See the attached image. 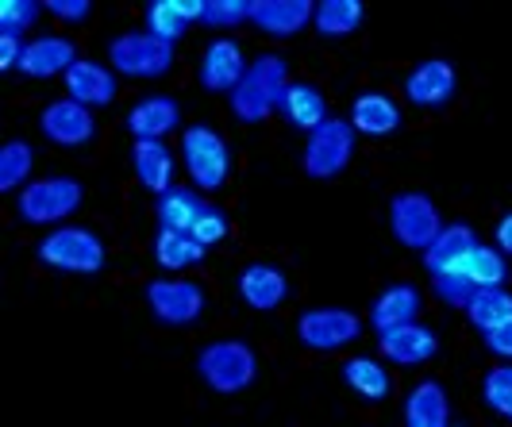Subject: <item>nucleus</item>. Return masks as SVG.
Returning <instances> with one entry per match:
<instances>
[{"label":"nucleus","instance_id":"f257e3e1","mask_svg":"<svg viewBox=\"0 0 512 427\" xmlns=\"http://www.w3.org/2000/svg\"><path fill=\"white\" fill-rule=\"evenodd\" d=\"M289 58L278 51L258 54L255 62L247 66L243 81L235 85V93L228 97L231 116L239 124H266L278 108H282V97L289 89Z\"/></svg>","mask_w":512,"mask_h":427},{"label":"nucleus","instance_id":"f03ea898","mask_svg":"<svg viewBox=\"0 0 512 427\" xmlns=\"http://www.w3.org/2000/svg\"><path fill=\"white\" fill-rule=\"evenodd\" d=\"M35 258H39L47 270H58V274L93 277L104 270L108 247H104V239L93 227L58 224L35 243Z\"/></svg>","mask_w":512,"mask_h":427},{"label":"nucleus","instance_id":"7ed1b4c3","mask_svg":"<svg viewBox=\"0 0 512 427\" xmlns=\"http://www.w3.org/2000/svg\"><path fill=\"white\" fill-rule=\"evenodd\" d=\"M81 201H85V189H81L77 177L47 174L27 181L16 193V216H20V224L31 227H58L74 216Z\"/></svg>","mask_w":512,"mask_h":427},{"label":"nucleus","instance_id":"20e7f679","mask_svg":"<svg viewBox=\"0 0 512 427\" xmlns=\"http://www.w3.org/2000/svg\"><path fill=\"white\" fill-rule=\"evenodd\" d=\"M197 377L212 393L235 397L258 381V354L247 339H216L197 351Z\"/></svg>","mask_w":512,"mask_h":427},{"label":"nucleus","instance_id":"39448f33","mask_svg":"<svg viewBox=\"0 0 512 427\" xmlns=\"http://www.w3.org/2000/svg\"><path fill=\"white\" fill-rule=\"evenodd\" d=\"M181 162L189 185L201 193H220L231 177V147L228 139L208 124H189L181 131Z\"/></svg>","mask_w":512,"mask_h":427},{"label":"nucleus","instance_id":"423d86ee","mask_svg":"<svg viewBox=\"0 0 512 427\" xmlns=\"http://www.w3.org/2000/svg\"><path fill=\"white\" fill-rule=\"evenodd\" d=\"M355 143H359L355 124L343 120V116H328V120L305 139L301 170H305L308 177H316V181L339 177L351 166V158H355Z\"/></svg>","mask_w":512,"mask_h":427},{"label":"nucleus","instance_id":"0eeeda50","mask_svg":"<svg viewBox=\"0 0 512 427\" xmlns=\"http://www.w3.org/2000/svg\"><path fill=\"white\" fill-rule=\"evenodd\" d=\"M389 231H393V239L401 243V247H409V251L424 254L432 243H436V235L443 231V212H439V204L428 197V193H393L389 197Z\"/></svg>","mask_w":512,"mask_h":427},{"label":"nucleus","instance_id":"6e6552de","mask_svg":"<svg viewBox=\"0 0 512 427\" xmlns=\"http://www.w3.org/2000/svg\"><path fill=\"white\" fill-rule=\"evenodd\" d=\"M108 62L120 77L131 81H154L174 70V47L154 39L151 31H124L108 43Z\"/></svg>","mask_w":512,"mask_h":427},{"label":"nucleus","instance_id":"1a4fd4ad","mask_svg":"<svg viewBox=\"0 0 512 427\" xmlns=\"http://www.w3.org/2000/svg\"><path fill=\"white\" fill-rule=\"evenodd\" d=\"M359 335H362V320L351 308L320 304V308H308V312L297 316V339L312 354L347 351L351 343H359Z\"/></svg>","mask_w":512,"mask_h":427},{"label":"nucleus","instance_id":"9d476101","mask_svg":"<svg viewBox=\"0 0 512 427\" xmlns=\"http://www.w3.org/2000/svg\"><path fill=\"white\" fill-rule=\"evenodd\" d=\"M143 301L151 308V316L166 327H189L205 316V289L189 277H154L143 289Z\"/></svg>","mask_w":512,"mask_h":427},{"label":"nucleus","instance_id":"9b49d317","mask_svg":"<svg viewBox=\"0 0 512 427\" xmlns=\"http://www.w3.org/2000/svg\"><path fill=\"white\" fill-rule=\"evenodd\" d=\"M39 131H43V139L54 143V147L77 151V147H89L97 139V120H93V108L70 101V97H58V101L43 104Z\"/></svg>","mask_w":512,"mask_h":427},{"label":"nucleus","instance_id":"f8f14e48","mask_svg":"<svg viewBox=\"0 0 512 427\" xmlns=\"http://www.w3.org/2000/svg\"><path fill=\"white\" fill-rule=\"evenodd\" d=\"M455 93H459V74L447 58H424L405 77V101L412 108H424V112L447 108L455 101Z\"/></svg>","mask_w":512,"mask_h":427},{"label":"nucleus","instance_id":"ddd939ff","mask_svg":"<svg viewBox=\"0 0 512 427\" xmlns=\"http://www.w3.org/2000/svg\"><path fill=\"white\" fill-rule=\"evenodd\" d=\"M235 293L255 312H278L289 301V274L274 262H247L235 274Z\"/></svg>","mask_w":512,"mask_h":427},{"label":"nucleus","instance_id":"4468645a","mask_svg":"<svg viewBox=\"0 0 512 427\" xmlns=\"http://www.w3.org/2000/svg\"><path fill=\"white\" fill-rule=\"evenodd\" d=\"M378 351L393 366H424L439 354V331L420 320L378 331Z\"/></svg>","mask_w":512,"mask_h":427},{"label":"nucleus","instance_id":"2eb2a0df","mask_svg":"<svg viewBox=\"0 0 512 427\" xmlns=\"http://www.w3.org/2000/svg\"><path fill=\"white\" fill-rule=\"evenodd\" d=\"M247 54H243V47L235 43V39H228V35H220V39H212L205 47V54H201V66H197V81L205 85L208 93H235V85L243 81V74H247Z\"/></svg>","mask_w":512,"mask_h":427},{"label":"nucleus","instance_id":"dca6fc26","mask_svg":"<svg viewBox=\"0 0 512 427\" xmlns=\"http://www.w3.org/2000/svg\"><path fill=\"white\" fill-rule=\"evenodd\" d=\"M74 62H81L77 43L70 35H35L24 43V58H20V74L47 81V77H66L74 70Z\"/></svg>","mask_w":512,"mask_h":427},{"label":"nucleus","instance_id":"f3484780","mask_svg":"<svg viewBox=\"0 0 512 427\" xmlns=\"http://www.w3.org/2000/svg\"><path fill=\"white\" fill-rule=\"evenodd\" d=\"M205 4L208 0H154L143 12V31H151L154 39L178 47L185 31L205 20Z\"/></svg>","mask_w":512,"mask_h":427},{"label":"nucleus","instance_id":"a211bd4d","mask_svg":"<svg viewBox=\"0 0 512 427\" xmlns=\"http://www.w3.org/2000/svg\"><path fill=\"white\" fill-rule=\"evenodd\" d=\"M124 127H128V135L135 143L139 139H166L170 131L181 127V104L174 97H162V93L143 97V101H135L128 108Z\"/></svg>","mask_w":512,"mask_h":427},{"label":"nucleus","instance_id":"6ab92c4d","mask_svg":"<svg viewBox=\"0 0 512 427\" xmlns=\"http://www.w3.org/2000/svg\"><path fill=\"white\" fill-rule=\"evenodd\" d=\"M312 16H316L312 0H255L251 24L270 39H293L312 24Z\"/></svg>","mask_w":512,"mask_h":427},{"label":"nucleus","instance_id":"aec40b11","mask_svg":"<svg viewBox=\"0 0 512 427\" xmlns=\"http://www.w3.org/2000/svg\"><path fill=\"white\" fill-rule=\"evenodd\" d=\"M420 312H424V293L412 281H393L370 304V327L374 331H389V327L420 320Z\"/></svg>","mask_w":512,"mask_h":427},{"label":"nucleus","instance_id":"412c9836","mask_svg":"<svg viewBox=\"0 0 512 427\" xmlns=\"http://www.w3.org/2000/svg\"><path fill=\"white\" fill-rule=\"evenodd\" d=\"M359 135L366 139H389L393 131H401V104L393 101L382 89H366L351 104V116H347Z\"/></svg>","mask_w":512,"mask_h":427},{"label":"nucleus","instance_id":"4be33fe9","mask_svg":"<svg viewBox=\"0 0 512 427\" xmlns=\"http://www.w3.org/2000/svg\"><path fill=\"white\" fill-rule=\"evenodd\" d=\"M66 81V97L77 104H85V108H108V104L116 101V70H108L101 62H89V58H81L74 62V70L62 77Z\"/></svg>","mask_w":512,"mask_h":427},{"label":"nucleus","instance_id":"5701e85b","mask_svg":"<svg viewBox=\"0 0 512 427\" xmlns=\"http://www.w3.org/2000/svg\"><path fill=\"white\" fill-rule=\"evenodd\" d=\"M131 166H135L139 185L151 193L154 201L174 189V151L162 139H139L131 147Z\"/></svg>","mask_w":512,"mask_h":427},{"label":"nucleus","instance_id":"b1692460","mask_svg":"<svg viewBox=\"0 0 512 427\" xmlns=\"http://www.w3.org/2000/svg\"><path fill=\"white\" fill-rule=\"evenodd\" d=\"M278 112H282L285 120L297 127V131H305V135H312L316 127L332 116V112H328V97H324V89H320L316 81H308V77L289 81V89H285L282 108H278Z\"/></svg>","mask_w":512,"mask_h":427},{"label":"nucleus","instance_id":"393cba45","mask_svg":"<svg viewBox=\"0 0 512 427\" xmlns=\"http://www.w3.org/2000/svg\"><path fill=\"white\" fill-rule=\"evenodd\" d=\"M405 424L409 427H447L451 424V397L443 381L424 377L416 381L405 397Z\"/></svg>","mask_w":512,"mask_h":427},{"label":"nucleus","instance_id":"a878e982","mask_svg":"<svg viewBox=\"0 0 512 427\" xmlns=\"http://www.w3.org/2000/svg\"><path fill=\"white\" fill-rule=\"evenodd\" d=\"M343 381L347 389L366 404H382L393 393V377L385 370L382 358H370V354H351L343 358Z\"/></svg>","mask_w":512,"mask_h":427},{"label":"nucleus","instance_id":"bb28decb","mask_svg":"<svg viewBox=\"0 0 512 427\" xmlns=\"http://www.w3.org/2000/svg\"><path fill=\"white\" fill-rule=\"evenodd\" d=\"M478 243H482V239H478V231L470 224H447L436 235V243L420 254V262H424L428 277H436V274H443V270H455Z\"/></svg>","mask_w":512,"mask_h":427},{"label":"nucleus","instance_id":"cd10ccee","mask_svg":"<svg viewBox=\"0 0 512 427\" xmlns=\"http://www.w3.org/2000/svg\"><path fill=\"white\" fill-rule=\"evenodd\" d=\"M208 208L205 193L193 189V185H174L170 193H162L154 201V220L158 227H170V231H193V224L201 220V212Z\"/></svg>","mask_w":512,"mask_h":427},{"label":"nucleus","instance_id":"c85d7f7f","mask_svg":"<svg viewBox=\"0 0 512 427\" xmlns=\"http://www.w3.org/2000/svg\"><path fill=\"white\" fill-rule=\"evenodd\" d=\"M151 254H154V262H158L162 270L178 274V270H189V266L205 262L208 247L201 243V239H193L189 231H170V227H158V235H154V243H151Z\"/></svg>","mask_w":512,"mask_h":427},{"label":"nucleus","instance_id":"c756f323","mask_svg":"<svg viewBox=\"0 0 512 427\" xmlns=\"http://www.w3.org/2000/svg\"><path fill=\"white\" fill-rule=\"evenodd\" d=\"M455 270L474 285V293H478V289H501V285L509 281V254L497 251V247H486V243H478ZM443 274H447V270H443Z\"/></svg>","mask_w":512,"mask_h":427},{"label":"nucleus","instance_id":"7c9ffc66","mask_svg":"<svg viewBox=\"0 0 512 427\" xmlns=\"http://www.w3.org/2000/svg\"><path fill=\"white\" fill-rule=\"evenodd\" d=\"M362 4L359 0H320L316 4V16H312V27L320 39H351L362 27Z\"/></svg>","mask_w":512,"mask_h":427},{"label":"nucleus","instance_id":"2f4dec72","mask_svg":"<svg viewBox=\"0 0 512 427\" xmlns=\"http://www.w3.org/2000/svg\"><path fill=\"white\" fill-rule=\"evenodd\" d=\"M466 320L478 327L482 335L486 331H493V327L509 324L512 320V293L501 285V289H478L470 301H466Z\"/></svg>","mask_w":512,"mask_h":427},{"label":"nucleus","instance_id":"473e14b6","mask_svg":"<svg viewBox=\"0 0 512 427\" xmlns=\"http://www.w3.org/2000/svg\"><path fill=\"white\" fill-rule=\"evenodd\" d=\"M35 170V147L27 139H8L0 147V193H20Z\"/></svg>","mask_w":512,"mask_h":427},{"label":"nucleus","instance_id":"72a5a7b5","mask_svg":"<svg viewBox=\"0 0 512 427\" xmlns=\"http://www.w3.org/2000/svg\"><path fill=\"white\" fill-rule=\"evenodd\" d=\"M482 404H486L493 416L509 420L512 424V362L505 358L501 366L486 370L482 377Z\"/></svg>","mask_w":512,"mask_h":427},{"label":"nucleus","instance_id":"f704fd0d","mask_svg":"<svg viewBox=\"0 0 512 427\" xmlns=\"http://www.w3.org/2000/svg\"><path fill=\"white\" fill-rule=\"evenodd\" d=\"M251 12H255V0H208L201 24L212 31H231V27L247 24Z\"/></svg>","mask_w":512,"mask_h":427},{"label":"nucleus","instance_id":"c9c22d12","mask_svg":"<svg viewBox=\"0 0 512 427\" xmlns=\"http://www.w3.org/2000/svg\"><path fill=\"white\" fill-rule=\"evenodd\" d=\"M43 12H47V8H43L39 0H4V4H0V31L24 39V31H31V27L39 24Z\"/></svg>","mask_w":512,"mask_h":427},{"label":"nucleus","instance_id":"e433bc0d","mask_svg":"<svg viewBox=\"0 0 512 427\" xmlns=\"http://www.w3.org/2000/svg\"><path fill=\"white\" fill-rule=\"evenodd\" d=\"M189 235H193V239H201V243H205L208 251H212V247H220V243H224V239H228V235H231V220H228V212H224L220 204H212V201H208V208H205V212H201V220L193 224V231H189Z\"/></svg>","mask_w":512,"mask_h":427},{"label":"nucleus","instance_id":"4c0bfd02","mask_svg":"<svg viewBox=\"0 0 512 427\" xmlns=\"http://www.w3.org/2000/svg\"><path fill=\"white\" fill-rule=\"evenodd\" d=\"M47 12H51L54 20H62V24H81V20H89L93 4L89 0H51Z\"/></svg>","mask_w":512,"mask_h":427},{"label":"nucleus","instance_id":"58836bf2","mask_svg":"<svg viewBox=\"0 0 512 427\" xmlns=\"http://www.w3.org/2000/svg\"><path fill=\"white\" fill-rule=\"evenodd\" d=\"M482 343H486L489 354H497V358H509L512 362V320L501 327H493V331H486L482 335Z\"/></svg>","mask_w":512,"mask_h":427},{"label":"nucleus","instance_id":"ea45409f","mask_svg":"<svg viewBox=\"0 0 512 427\" xmlns=\"http://www.w3.org/2000/svg\"><path fill=\"white\" fill-rule=\"evenodd\" d=\"M20 58H24V39L0 31V70H20Z\"/></svg>","mask_w":512,"mask_h":427},{"label":"nucleus","instance_id":"a19ab883","mask_svg":"<svg viewBox=\"0 0 512 427\" xmlns=\"http://www.w3.org/2000/svg\"><path fill=\"white\" fill-rule=\"evenodd\" d=\"M493 243H497V251H505L512 258V208L493 227Z\"/></svg>","mask_w":512,"mask_h":427}]
</instances>
